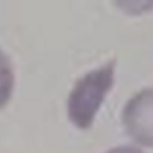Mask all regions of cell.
Segmentation results:
<instances>
[{
  "mask_svg": "<svg viewBox=\"0 0 153 153\" xmlns=\"http://www.w3.org/2000/svg\"><path fill=\"white\" fill-rule=\"evenodd\" d=\"M116 60L111 59L98 68L80 76L67 99L69 120L80 129L90 128L94 116L114 84Z\"/></svg>",
  "mask_w": 153,
  "mask_h": 153,
  "instance_id": "1",
  "label": "cell"
},
{
  "mask_svg": "<svg viewBox=\"0 0 153 153\" xmlns=\"http://www.w3.org/2000/svg\"><path fill=\"white\" fill-rule=\"evenodd\" d=\"M122 123L133 140L153 146V87H145L127 100L122 109Z\"/></svg>",
  "mask_w": 153,
  "mask_h": 153,
  "instance_id": "2",
  "label": "cell"
},
{
  "mask_svg": "<svg viewBox=\"0 0 153 153\" xmlns=\"http://www.w3.org/2000/svg\"><path fill=\"white\" fill-rule=\"evenodd\" d=\"M14 86V72L8 56L0 49V108L10 99Z\"/></svg>",
  "mask_w": 153,
  "mask_h": 153,
  "instance_id": "3",
  "label": "cell"
},
{
  "mask_svg": "<svg viewBox=\"0 0 153 153\" xmlns=\"http://www.w3.org/2000/svg\"><path fill=\"white\" fill-rule=\"evenodd\" d=\"M105 153H143V152H142V149H140L139 147L133 146V145H121V146L110 148Z\"/></svg>",
  "mask_w": 153,
  "mask_h": 153,
  "instance_id": "4",
  "label": "cell"
}]
</instances>
